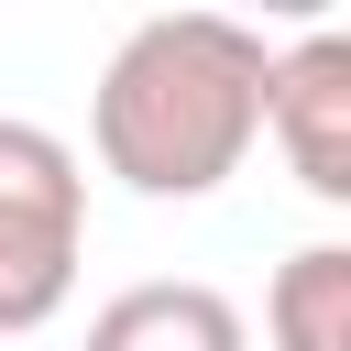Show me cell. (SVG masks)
I'll use <instances>...</instances> for the list:
<instances>
[{
    "mask_svg": "<svg viewBox=\"0 0 351 351\" xmlns=\"http://www.w3.org/2000/svg\"><path fill=\"white\" fill-rule=\"evenodd\" d=\"M263 77L274 44L230 11H154L110 44L88 88V154L154 208L219 197L263 143Z\"/></svg>",
    "mask_w": 351,
    "mask_h": 351,
    "instance_id": "1",
    "label": "cell"
},
{
    "mask_svg": "<svg viewBox=\"0 0 351 351\" xmlns=\"http://www.w3.org/2000/svg\"><path fill=\"white\" fill-rule=\"evenodd\" d=\"M88 263V165L44 121H0V340L44 329Z\"/></svg>",
    "mask_w": 351,
    "mask_h": 351,
    "instance_id": "2",
    "label": "cell"
},
{
    "mask_svg": "<svg viewBox=\"0 0 351 351\" xmlns=\"http://www.w3.org/2000/svg\"><path fill=\"white\" fill-rule=\"evenodd\" d=\"M263 132L285 154V176L318 197V208H351V33H296L274 44V77H263Z\"/></svg>",
    "mask_w": 351,
    "mask_h": 351,
    "instance_id": "3",
    "label": "cell"
},
{
    "mask_svg": "<svg viewBox=\"0 0 351 351\" xmlns=\"http://www.w3.org/2000/svg\"><path fill=\"white\" fill-rule=\"evenodd\" d=\"M88 351H252V318L197 274H143L88 318Z\"/></svg>",
    "mask_w": 351,
    "mask_h": 351,
    "instance_id": "4",
    "label": "cell"
},
{
    "mask_svg": "<svg viewBox=\"0 0 351 351\" xmlns=\"http://www.w3.org/2000/svg\"><path fill=\"white\" fill-rule=\"evenodd\" d=\"M274 351H351V241H296L263 285Z\"/></svg>",
    "mask_w": 351,
    "mask_h": 351,
    "instance_id": "5",
    "label": "cell"
}]
</instances>
